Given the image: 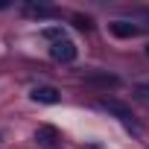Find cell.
<instances>
[{"instance_id":"cell-1","label":"cell","mask_w":149,"mask_h":149,"mask_svg":"<svg viewBox=\"0 0 149 149\" xmlns=\"http://www.w3.org/2000/svg\"><path fill=\"white\" fill-rule=\"evenodd\" d=\"M50 56L56 61H61V64H70L73 58H76V44H73L70 38H58V41L50 44Z\"/></svg>"},{"instance_id":"cell-2","label":"cell","mask_w":149,"mask_h":149,"mask_svg":"<svg viewBox=\"0 0 149 149\" xmlns=\"http://www.w3.org/2000/svg\"><path fill=\"white\" fill-rule=\"evenodd\" d=\"M97 105H100L102 111H108V114H117V117H120V120H123V123H126L129 129H134V114H132V111H129L126 105H120L117 100H100Z\"/></svg>"},{"instance_id":"cell-3","label":"cell","mask_w":149,"mask_h":149,"mask_svg":"<svg viewBox=\"0 0 149 149\" xmlns=\"http://www.w3.org/2000/svg\"><path fill=\"white\" fill-rule=\"evenodd\" d=\"M35 102H44V105H56L58 100H61V94L56 91V88H50V85H38V88H32V94H29Z\"/></svg>"},{"instance_id":"cell-4","label":"cell","mask_w":149,"mask_h":149,"mask_svg":"<svg viewBox=\"0 0 149 149\" xmlns=\"http://www.w3.org/2000/svg\"><path fill=\"white\" fill-rule=\"evenodd\" d=\"M108 29H111V35H117V38H134V35H140V26H134V24H129V21H111Z\"/></svg>"},{"instance_id":"cell-5","label":"cell","mask_w":149,"mask_h":149,"mask_svg":"<svg viewBox=\"0 0 149 149\" xmlns=\"http://www.w3.org/2000/svg\"><path fill=\"white\" fill-rule=\"evenodd\" d=\"M85 79H88V82H97V85H117V82H120L117 76H111V73H88Z\"/></svg>"},{"instance_id":"cell-6","label":"cell","mask_w":149,"mask_h":149,"mask_svg":"<svg viewBox=\"0 0 149 149\" xmlns=\"http://www.w3.org/2000/svg\"><path fill=\"white\" fill-rule=\"evenodd\" d=\"M38 140H41L44 146H56V132H53L50 126H41V129H38Z\"/></svg>"},{"instance_id":"cell-7","label":"cell","mask_w":149,"mask_h":149,"mask_svg":"<svg viewBox=\"0 0 149 149\" xmlns=\"http://www.w3.org/2000/svg\"><path fill=\"white\" fill-rule=\"evenodd\" d=\"M26 12H29V15H38V18L53 15V9H50V6H26Z\"/></svg>"},{"instance_id":"cell-8","label":"cell","mask_w":149,"mask_h":149,"mask_svg":"<svg viewBox=\"0 0 149 149\" xmlns=\"http://www.w3.org/2000/svg\"><path fill=\"white\" fill-rule=\"evenodd\" d=\"M44 38H50V41H58V38H64V35H61V29H56V26H47V29H44Z\"/></svg>"},{"instance_id":"cell-9","label":"cell","mask_w":149,"mask_h":149,"mask_svg":"<svg viewBox=\"0 0 149 149\" xmlns=\"http://www.w3.org/2000/svg\"><path fill=\"white\" fill-rule=\"evenodd\" d=\"M140 91H143V94H149V82H143V85H140Z\"/></svg>"},{"instance_id":"cell-10","label":"cell","mask_w":149,"mask_h":149,"mask_svg":"<svg viewBox=\"0 0 149 149\" xmlns=\"http://www.w3.org/2000/svg\"><path fill=\"white\" fill-rule=\"evenodd\" d=\"M6 6H9V3H6V0H0V9H6Z\"/></svg>"},{"instance_id":"cell-11","label":"cell","mask_w":149,"mask_h":149,"mask_svg":"<svg viewBox=\"0 0 149 149\" xmlns=\"http://www.w3.org/2000/svg\"><path fill=\"white\" fill-rule=\"evenodd\" d=\"M146 53H149V50H146Z\"/></svg>"}]
</instances>
